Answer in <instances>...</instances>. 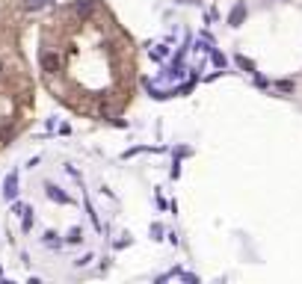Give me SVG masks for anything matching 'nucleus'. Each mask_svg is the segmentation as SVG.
I'll return each mask as SVG.
<instances>
[{
  "instance_id": "obj_13",
  "label": "nucleus",
  "mask_w": 302,
  "mask_h": 284,
  "mask_svg": "<svg viewBox=\"0 0 302 284\" xmlns=\"http://www.w3.org/2000/svg\"><path fill=\"white\" fill-rule=\"evenodd\" d=\"M89 260H92V254H83V257H80V260H74V263H77V266H86Z\"/></svg>"
},
{
  "instance_id": "obj_10",
  "label": "nucleus",
  "mask_w": 302,
  "mask_h": 284,
  "mask_svg": "<svg viewBox=\"0 0 302 284\" xmlns=\"http://www.w3.org/2000/svg\"><path fill=\"white\" fill-rule=\"evenodd\" d=\"M210 57H213V65H216V68H225V63H228V60H225V57H222L219 51H213Z\"/></svg>"
},
{
  "instance_id": "obj_5",
  "label": "nucleus",
  "mask_w": 302,
  "mask_h": 284,
  "mask_svg": "<svg viewBox=\"0 0 302 284\" xmlns=\"http://www.w3.org/2000/svg\"><path fill=\"white\" fill-rule=\"evenodd\" d=\"M243 18H246V6H243V3H234V9H231V15H228V24H231V27H240Z\"/></svg>"
},
{
  "instance_id": "obj_2",
  "label": "nucleus",
  "mask_w": 302,
  "mask_h": 284,
  "mask_svg": "<svg viewBox=\"0 0 302 284\" xmlns=\"http://www.w3.org/2000/svg\"><path fill=\"white\" fill-rule=\"evenodd\" d=\"M42 68H45L48 74H57V71H60V57L51 54V51H45V54H42Z\"/></svg>"
},
{
  "instance_id": "obj_1",
  "label": "nucleus",
  "mask_w": 302,
  "mask_h": 284,
  "mask_svg": "<svg viewBox=\"0 0 302 284\" xmlns=\"http://www.w3.org/2000/svg\"><path fill=\"white\" fill-rule=\"evenodd\" d=\"M3 198L6 201H15L18 198V172H9L6 181H3Z\"/></svg>"
},
{
  "instance_id": "obj_7",
  "label": "nucleus",
  "mask_w": 302,
  "mask_h": 284,
  "mask_svg": "<svg viewBox=\"0 0 302 284\" xmlns=\"http://www.w3.org/2000/svg\"><path fill=\"white\" fill-rule=\"evenodd\" d=\"M275 89H278V92H293V89H296V83H293V80H278V83H275Z\"/></svg>"
},
{
  "instance_id": "obj_11",
  "label": "nucleus",
  "mask_w": 302,
  "mask_h": 284,
  "mask_svg": "<svg viewBox=\"0 0 302 284\" xmlns=\"http://www.w3.org/2000/svg\"><path fill=\"white\" fill-rule=\"evenodd\" d=\"M166 45H157V48H154V51H151V57H154V60H163V57H166Z\"/></svg>"
},
{
  "instance_id": "obj_6",
  "label": "nucleus",
  "mask_w": 302,
  "mask_h": 284,
  "mask_svg": "<svg viewBox=\"0 0 302 284\" xmlns=\"http://www.w3.org/2000/svg\"><path fill=\"white\" fill-rule=\"evenodd\" d=\"M51 0H24V9H30V12H36V9H45Z\"/></svg>"
},
{
  "instance_id": "obj_12",
  "label": "nucleus",
  "mask_w": 302,
  "mask_h": 284,
  "mask_svg": "<svg viewBox=\"0 0 302 284\" xmlns=\"http://www.w3.org/2000/svg\"><path fill=\"white\" fill-rule=\"evenodd\" d=\"M45 243H48V246H60V240H57V234H54V231H48V234H45Z\"/></svg>"
},
{
  "instance_id": "obj_8",
  "label": "nucleus",
  "mask_w": 302,
  "mask_h": 284,
  "mask_svg": "<svg viewBox=\"0 0 302 284\" xmlns=\"http://www.w3.org/2000/svg\"><path fill=\"white\" fill-rule=\"evenodd\" d=\"M237 65H240V68H243V71H255V63H252V60H246V57H243V54H240V57H237Z\"/></svg>"
},
{
  "instance_id": "obj_9",
  "label": "nucleus",
  "mask_w": 302,
  "mask_h": 284,
  "mask_svg": "<svg viewBox=\"0 0 302 284\" xmlns=\"http://www.w3.org/2000/svg\"><path fill=\"white\" fill-rule=\"evenodd\" d=\"M66 240H68V243H80V240H83V231H80V228H71Z\"/></svg>"
},
{
  "instance_id": "obj_4",
  "label": "nucleus",
  "mask_w": 302,
  "mask_h": 284,
  "mask_svg": "<svg viewBox=\"0 0 302 284\" xmlns=\"http://www.w3.org/2000/svg\"><path fill=\"white\" fill-rule=\"evenodd\" d=\"M95 12V3L92 0H80V3H74V15L77 18H89Z\"/></svg>"
},
{
  "instance_id": "obj_3",
  "label": "nucleus",
  "mask_w": 302,
  "mask_h": 284,
  "mask_svg": "<svg viewBox=\"0 0 302 284\" xmlns=\"http://www.w3.org/2000/svg\"><path fill=\"white\" fill-rule=\"evenodd\" d=\"M45 192H48V198H51V201H57V204H68V201H71L66 192L57 187V184H48V187H45Z\"/></svg>"
}]
</instances>
